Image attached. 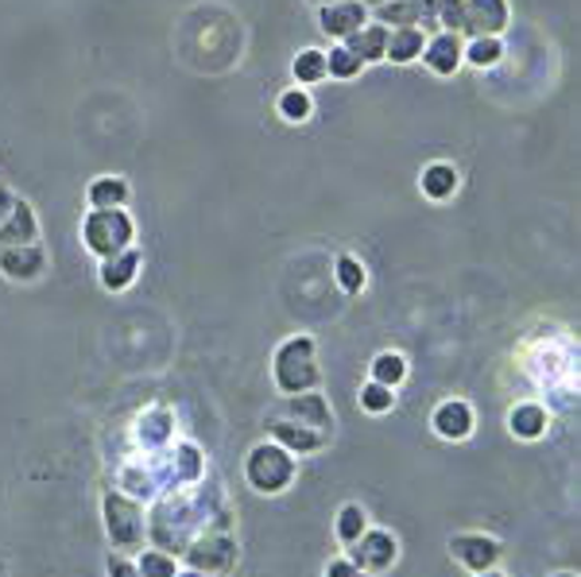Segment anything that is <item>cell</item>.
I'll return each instance as SVG.
<instances>
[{"mask_svg": "<svg viewBox=\"0 0 581 577\" xmlns=\"http://www.w3.org/2000/svg\"><path fill=\"white\" fill-rule=\"evenodd\" d=\"M271 372H276V388L283 392V396L314 392V384H319V361H314V341L306 338V333H299V338H287L283 346L276 349Z\"/></svg>", "mask_w": 581, "mask_h": 577, "instance_id": "cell-1", "label": "cell"}, {"mask_svg": "<svg viewBox=\"0 0 581 577\" xmlns=\"http://www.w3.org/2000/svg\"><path fill=\"white\" fill-rule=\"evenodd\" d=\"M136 240V222L129 217V210H90L82 217V245L90 248L98 260L116 256L124 248H132Z\"/></svg>", "mask_w": 581, "mask_h": 577, "instance_id": "cell-2", "label": "cell"}, {"mask_svg": "<svg viewBox=\"0 0 581 577\" xmlns=\"http://www.w3.org/2000/svg\"><path fill=\"white\" fill-rule=\"evenodd\" d=\"M245 473H248V485H253L256 493H279V488H287L291 477H295V462H291V454H287L283 445L264 442L248 454Z\"/></svg>", "mask_w": 581, "mask_h": 577, "instance_id": "cell-3", "label": "cell"}, {"mask_svg": "<svg viewBox=\"0 0 581 577\" xmlns=\"http://www.w3.org/2000/svg\"><path fill=\"white\" fill-rule=\"evenodd\" d=\"M512 24L507 0H466V16H461V39L477 35H500Z\"/></svg>", "mask_w": 581, "mask_h": 577, "instance_id": "cell-4", "label": "cell"}, {"mask_svg": "<svg viewBox=\"0 0 581 577\" xmlns=\"http://www.w3.org/2000/svg\"><path fill=\"white\" fill-rule=\"evenodd\" d=\"M461 47H466V39H461L458 32H434V35H426V43H423V63H426V70L431 75H438V78H454L461 70Z\"/></svg>", "mask_w": 581, "mask_h": 577, "instance_id": "cell-5", "label": "cell"}, {"mask_svg": "<svg viewBox=\"0 0 581 577\" xmlns=\"http://www.w3.org/2000/svg\"><path fill=\"white\" fill-rule=\"evenodd\" d=\"M0 272L16 283H32L47 272V252L43 245H0Z\"/></svg>", "mask_w": 581, "mask_h": 577, "instance_id": "cell-6", "label": "cell"}, {"mask_svg": "<svg viewBox=\"0 0 581 577\" xmlns=\"http://www.w3.org/2000/svg\"><path fill=\"white\" fill-rule=\"evenodd\" d=\"M360 24H369V9L360 0H334V4H319V27L326 39L342 43L345 35H353Z\"/></svg>", "mask_w": 581, "mask_h": 577, "instance_id": "cell-7", "label": "cell"}, {"mask_svg": "<svg viewBox=\"0 0 581 577\" xmlns=\"http://www.w3.org/2000/svg\"><path fill=\"white\" fill-rule=\"evenodd\" d=\"M105 520H109V539L116 546H136L139 535H144L139 508L124 500V496H105Z\"/></svg>", "mask_w": 581, "mask_h": 577, "instance_id": "cell-8", "label": "cell"}, {"mask_svg": "<svg viewBox=\"0 0 581 577\" xmlns=\"http://www.w3.org/2000/svg\"><path fill=\"white\" fill-rule=\"evenodd\" d=\"M395 562V539L384 535V531H365V535L353 543V566L357 569H388Z\"/></svg>", "mask_w": 581, "mask_h": 577, "instance_id": "cell-9", "label": "cell"}, {"mask_svg": "<svg viewBox=\"0 0 581 577\" xmlns=\"http://www.w3.org/2000/svg\"><path fill=\"white\" fill-rule=\"evenodd\" d=\"M279 419H291V422H299V427L322 430V434H329V430H334V419H329L326 399L314 396V392H299V396L287 399Z\"/></svg>", "mask_w": 581, "mask_h": 577, "instance_id": "cell-10", "label": "cell"}, {"mask_svg": "<svg viewBox=\"0 0 581 577\" xmlns=\"http://www.w3.org/2000/svg\"><path fill=\"white\" fill-rule=\"evenodd\" d=\"M139 264H144V252H139V248H124V252H116V256H105V260H101V272H98L101 287L129 291L132 283H136Z\"/></svg>", "mask_w": 581, "mask_h": 577, "instance_id": "cell-11", "label": "cell"}, {"mask_svg": "<svg viewBox=\"0 0 581 577\" xmlns=\"http://www.w3.org/2000/svg\"><path fill=\"white\" fill-rule=\"evenodd\" d=\"M40 240V222H35V210L24 199L12 202L9 217L0 222V245H35Z\"/></svg>", "mask_w": 581, "mask_h": 577, "instance_id": "cell-12", "label": "cell"}, {"mask_svg": "<svg viewBox=\"0 0 581 577\" xmlns=\"http://www.w3.org/2000/svg\"><path fill=\"white\" fill-rule=\"evenodd\" d=\"M450 551H454V558H461V566H469L473 574L492 569L496 566V558H500V546L484 535H458L450 543Z\"/></svg>", "mask_w": 581, "mask_h": 577, "instance_id": "cell-13", "label": "cell"}, {"mask_svg": "<svg viewBox=\"0 0 581 577\" xmlns=\"http://www.w3.org/2000/svg\"><path fill=\"white\" fill-rule=\"evenodd\" d=\"M268 434L276 438V445H283V450H299V454L322 450V445H326V438H329V434H322V430L299 427V422H291V419H271Z\"/></svg>", "mask_w": 581, "mask_h": 577, "instance_id": "cell-14", "label": "cell"}, {"mask_svg": "<svg viewBox=\"0 0 581 577\" xmlns=\"http://www.w3.org/2000/svg\"><path fill=\"white\" fill-rule=\"evenodd\" d=\"M129 199H132V186L121 174H98V179L86 186L90 210H121V206H129Z\"/></svg>", "mask_w": 581, "mask_h": 577, "instance_id": "cell-15", "label": "cell"}, {"mask_svg": "<svg viewBox=\"0 0 581 577\" xmlns=\"http://www.w3.org/2000/svg\"><path fill=\"white\" fill-rule=\"evenodd\" d=\"M458 167L446 163V159H438V163H426L423 174H418V186H423V194L431 202H450L454 194H458Z\"/></svg>", "mask_w": 581, "mask_h": 577, "instance_id": "cell-16", "label": "cell"}, {"mask_svg": "<svg viewBox=\"0 0 581 577\" xmlns=\"http://www.w3.org/2000/svg\"><path fill=\"white\" fill-rule=\"evenodd\" d=\"M345 47L353 50V55L369 67V63H380L384 58V43H388V27L384 24H377V20H369V24H360L353 35H345Z\"/></svg>", "mask_w": 581, "mask_h": 577, "instance_id": "cell-17", "label": "cell"}, {"mask_svg": "<svg viewBox=\"0 0 581 577\" xmlns=\"http://www.w3.org/2000/svg\"><path fill=\"white\" fill-rule=\"evenodd\" d=\"M434 430L443 438H450V442L469 438V430H473V411H469V404H461V399L438 404V411H434Z\"/></svg>", "mask_w": 581, "mask_h": 577, "instance_id": "cell-18", "label": "cell"}, {"mask_svg": "<svg viewBox=\"0 0 581 577\" xmlns=\"http://www.w3.org/2000/svg\"><path fill=\"white\" fill-rule=\"evenodd\" d=\"M426 32L423 27H388V43H384V58L388 63H415L423 55Z\"/></svg>", "mask_w": 581, "mask_h": 577, "instance_id": "cell-19", "label": "cell"}, {"mask_svg": "<svg viewBox=\"0 0 581 577\" xmlns=\"http://www.w3.org/2000/svg\"><path fill=\"white\" fill-rule=\"evenodd\" d=\"M233 539L230 535H210L205 543H198L194 551H190V562H194V569H205V574H217V569H225L233 562Z\"/></svg>", "mask_w": 581, "mask_h": 577, "instance_id": "cell-20", "label": "cell"}, {"mask_svg": "<svg viewBox=\"0 0 581 577\" xmlns=\"http://www.w3.org/2000/svg\"><path fill=\"white\" fill-rule=\"evenodd\" d=\"M500 58H504V39L500 35H477V39H466V47H461V63H469L477 70L496 67Z\"/></svg>", "mask_w": 581, "mask_h": 577, "instance_id": "cell-21", "label": "cell"}, {"mask_svg": "<svg viewBox=\"0 0 581 577\" xmlns=\"http://www.w3.org/2000/svg\"><path fill=\"white\" fill-rule=\"evenodd\" d=\"M372 12H377V24L384 27H423L426 32V16L415 0H388V4H380Z\"/></svg>", "mask_w": 581, "mask_h": 577, "instance_id": "cell-22", "label": "cell"}, {"mask_svg": "<svg viewBox=\"0 0 581 577\" xmlns=\"http://www.w3.org/2000/svg\"><path fill=\"white\" fill-rule=\"evenodd\" d=\"M291 75H295V86H319L326 82V50L319 47H306L295 55V63H291Z\"/></svg>", "mask_w": 581, "mask_h": 577, "instance_id": "cell-23", "label": "cell"}, {"mask_svg": "<svg viewBox=\"0 0 581 577\" xmlns=\"http://www.w3.org/2000/svg\"><path fill=\"white\" fill-rule=\"evenodd\" d=\"M276 113L283 116L287 124H306V121H311V113H314V101H311V93H306L303 86H291V90H283V93H279V101H276Z\"/></svg>", "mask_w": 581, "mask_h": 577, "instance_id": "cell-24", "label": "cell"}, {"mask_svg": "<svg viewBox=\"0 0 581 577\" xmlns=\"http://www.w3.org/2000/svg\"><path fill=\"white\" fill-rule=\"evenodd\" d=\"M507 427H512V434L516 438H539L543 430H547V411H543L539 404H519L516 411L507 415Z\"/></svg>", "mask_w": 581, "mask_h": 577, "instance_id": "cell-25", "label": "cell"}, {"mask_svg": "<svg viewBox=\"0 0 581 577\" xmlns=\"http://www.w3.org/2000/svg\"><path fill=\"white\" fill-rule=\"evenodd\" d=\"M360 70H365V63H360V58L353 55L345 43H337V47L326 50V78H337V82H353Z\"/></svg>", "mask_w": 581, "mask_h": 577, "instance_id": "cell-26", "label": "cell"}, {"mask_svg": "<svg viewBox=\"0 0 581 577\" xmlns=\"http://www.w3.org/2000/svg\"><path fill=\"white\" fill-rule=\"evenodd\" d=\"M369 372L377 384H384V388H400L403 380H407V361H403L400 353H380Z\"/></svg>", "mask_w": 581, "mask_h": 577, "instance_id": "cell-27", "label": "cell"}, {"mask_svg": "<svg viewBox=\"0 0 581 577\" xmlns=\"http://www.w3.org/2000/svg\"><path fill=\"white\" fill-rule=\"evenodd\" d=\"M395 404V388H384V384H377V380H369L365 388H360V407L369 415H384L392 411Z\"/></svg>", "mask_w": 581, "mask_h": 577, "instance_id": "cell-28", "label": "cell"}, {"mask_svg": "<svg viewBox=\"0 0 581 577\" xmlns=\"http://www.w3.org/2000/svg\"><path fill=\"white\" fill-rule=\"evenodd\" d=\"M337 283H342V291H349V295H357L360 287H365V268H360L357 256H337Z\"/></svg>", "mask_w": 581, "mask_h": 577, "instance_id": "cell-29", "label": "cell"}, {"mask_svg": "<svg viewBox=\"0 0 581 577\" xmlns=\"http://www.w3.org/2000/svg\"><path fill=\"white\" fill-rule=\"evenodd\" d=\"M337 535H342L345 543H357V539L365 535V511H360L357 504L342 508V516H337Z\"/></svg>", "mask_w": 581, "mask_h": 577, "instance_id": "cell-30", "label": "cell"}, {"mask_svg": "<svg viewBox=\"0 0 581 577\" xmlns=\"http://www.w3.org/2000/svg\"><path fill=\"white\" fill-rule=\"evenodd\" d=\"M461 16H466V0H438V9H434V20L443 32L461 35Z\"/></svg>", "mask_w": 581, "mask_h": 577, "instance_id": "cell-31", "label": "cell"}, {"mask_svg": "<svg viewBox=\"0 0 581 577\" xmlns=\"http://www.w3.org/2000/svg\"><path fill=\"white\" fill-rule=\"evenodd\" d=\"M139 577H175V558L164 551H148L139 558Z\"/></svg>", "mask_w": 581, "mask_h": 577, "instance_id": "cell-32", "label": "cell"}, {"mask_svg": "<svg viewBox=\"0 0 581 577\" xmlns=\"http://www.w3.org/2000/svg\"><path fill=\"white\" fill-rule=\"evenodd\" d=\"M109 577H139V569L124 558H109Z\"/></svg>", "mask_w": 581, "mask_h": 577, "instance_id": "cell-33", "label": "cell"}, {"mask_svg": "<svg viewBox=\"0 0 581 577\" xmlns=\"http://www.w3.org/2000/svg\"><path fill=\"white\" fill-rule=\"evenodd\" d=\"M326 577H365V569H357L353 562H334V566L326 569Z\"/></svg>", "mask_w": 581, "mask_h": 577, "instance_id": "cell-34", "label": "cell"}, {"mask_svg": "<svg viewBox=\"0 0 581 577\" xmlns=\"http://www.w3.org/2000/svg\"><path fill=\"white\" fill-rule=\"evenodd\" d=\"M12 202H16V194H12V190L4 186V182H0V222H4V217H9Z\"/></svg>", "mask_w": 581, "mask_h": 577, "instance_id": "cell-35", "label": "cell"}, {"mask_svg": "<svg viewBox=\"0 0 581 577\" xmlns=\"http://www.w3.org/2000/svg\"><path fill=\"white\" fill-rule=\"evenodd\" d=\"M365 9H380V4H388V0H360Z\"/></svg>", "mask_w": 581, "mask_h": 577, "instance_id": "cell-36", "label": "cell"}, {"mask_svg": "<svg viewBox=\"0 0 581 577\" xmlns=\"http://www.w3.org/2000/svg\"><path fill=\"white\" fill-rule=\"evenodd\" d=\"M481 577H500V574H492V569H484V574Z\"/></svg>", "mask_w": 581, "mask_h": 577, "instance_id": "cell-37", "label": "cell"}, {"mask_svg": "<svg viewBox=\"0 0 581 577\" xmlns=\"http://www.w3.org/2000/svg\"><path fill=\"white\" fill-rule=\"evenodd\" d=\"M314 4H334V0H314Z\"/></svg>", "mask_w": 581, "mask_h": 577, "instance_id": "cell-38", "label": "cell"}, {"mask_svg": "<svg viewBox=\"0 0 581 577\" xmlns=\"http://www.w3.org/2000/svg\"><path fill=\"white\" fill-rule=\"evenodd\" d=\"M182 577H205V574H182Z\"/></svg>", "mask_w": 581, "mask_h": 577, "instance_id": "cell-39", "label": "cell"}, {"mask_svg": "<svg viewBox=\"0 0 581 577\" xmlns=\"http://www.w3.org/2000/svg\"><path fill=\"white\" fill-rule=\"evenodd\" d=\"M555 577H573V574H555Z\"/></svg>", "mask_w": 581, "mask_h": 577, "instance_id": "cell-40", "label": "cell"}]
</instances>
